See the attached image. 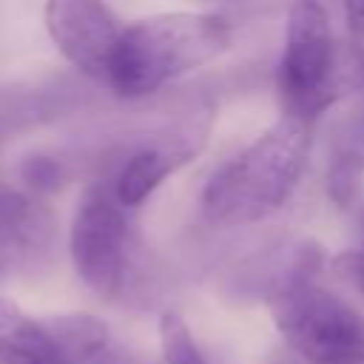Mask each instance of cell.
Listing matches in <instances>:
<instances>
[{"label":"cell","instance_id":"obj_4","mask_svg":"<svg viewBox=\"0 0 364 364\" xmlns=\"http://www.w3.org/2000/svg\"><path fill=\"white\" fill-rule=\"evenodd\" d=\"M284 344L310 364H364V316L318 282H304L270 304Z\"/></svg>","mask_w":364,"mask_h":364},{"label":"cell","instance_id":"obj_5","mask_svg":"<svg viewBox=\"0 0 364 364\" xmlns=\"http://www.w3.org/2000/svg\"><path fill=\"white\" fill-rule=\"evenodd\" d=\"M125 205L114 196L111 182L82 191L71 230L68 253L82 284L100 299H122L134 270V230Z\"/></svg>","mask_w":364,"mask_h":364},{"label":"cell","instance_id":"obj_14","mask_svg":"<svg viewBox=\"0 0 364 364\" xmlns=\"http://www.w3.org/2000/svg\"><path fill=\"white\" fill-rule=\"evenodd\" d=\"M333 270L341 282H347L350 287H355L358 293H364V247H353L338 253L333 262Z\"/></svg>","mask_w":364,"mask_h":364},{"label":"cell","instance_id":"obj_13","mask_svg":"<svg viewBox=\"0 0 364 364\" xmlns=\"http://www.w3.org/2000/svg\"><path fill=\"white\" fill-rule=\"evenodd\" d=\"M333 165L344 168V171H350L355 176L364 171V114L358 119H353V125H350V131H347V136L341 142V151H338Z\"/></svg>","mask_w":364,"mask_h":364},{"label":"cell","instance_id":"obj_1","mask_svg":"<svg viewBox=\"0 0 364 364\" xmlns=\"http://www.w3.org/2000/svg\"><path fill=\"white\" fill-rule=\"evenodd\" d=\"M310 159V122L279 117L250 145L222 162L205 191L202 213L216 228H242L282 210Z\"/></svg>","mask_w":364,"mask_h":364},{"label":"cell","instance_id":"obj_6","mask_svg":"<svg viewBox=\"0 0 364 364\" xmlns=\"http://www.w3.org/2000/svg\"><path fill=\"white\" fill-rule=\"evenodd\" d=\"M43 20L57 51L88 80L108 85L122 34L111 6L105 0H46Z\"/></svg>","mask_w":364,"mask_h":364},{"label":"cell","instance_id":"obj_9","mask_svg":"<svg viewBox=\"0 0 364 364\" xmlns=\"http://www.w3.org/2000/svg\"><path fill=\"white\" fill-rule=\"evenodd\" d=\"M185 136H173L171 142H156V145H145L134 154H128V159L119 165L117 176L111 179L114 196L125 205V208H136L142 205L176 168H182L199 148V142Z\"/></svg>","mask_w":364,"mask_h":364},{"label":"cell","instance_id":"obj_10","mask_svg":"<svg viewBox=\"0 0 364 364\" xmlns=\"http://www.w3.org/2000/svg\"><path fill=\"white\" fill-rule=\"evenodd\" d=\"M0 364H68L51 318H34L0 299Z\"/></svg>","mask_w":364,"mask_h":364},{"label":"cell","instance_id":"obj_7","mask_svg":"<svg viewBox=\"0 0 364 364\" xmlns=\"http://www.w3.org/2000/svg\"><path fill=\"white\" fill-rule=\"evenodd\" d=\"M57 222L37 193L0 182V273L31 270L54 245Z\"/></svg>","mask_w":364,"mask_h":364},{"label":"cell","instance_id":"obj_15","mask_svg":"<svg viewBox=\"0 0 364 364\" xmlns=\"http://www.w3.org/2000/svg\"><path fill=\"white\" fill-rule=\"evenodd\" d=\"M344 23H347L350 46L364 40V0H344Z\"/></svg>","mask_w":364,"mask_h":364},{"label":"cell","instance_id":"obj_11","mask_svg":"<svg viewBox=\"0 0 364 364\" xmlns=\"http://www.w3.org/2000/svg\"><path fill=\"white\" fill-rule=\"evenodd\" d=\"M159 347H162V364H210L199 350L196 338L191 336V327L176 313H162Z\"/></svg>","mask_w":364,"mask_h":364},{"label":"cell","instance_id":"obj_2","mask_svg":"<svg viewBox=\"0 0 364 364\" xmlns=\"http://www.w3.org/2000/svg\"><path fill=\"white\" fill-rule=\"evenodd\" d=\"M233 31L225 17L202 11H168L122 28L108 88L125 100H142L162 85L213 63L230 48Z\"/></svg>","mask_w":364,"mask_h":364},{"label":"cell","instance_id":"obj_16","mask_svg":"<svg viewBox=\"0 0 364 364\" xmlns=\"http://www.w3.org/2000/svg\"><path fill=\"white\" fill-rule=\"evenodd\" d=\"M350 48H353V57H355V65H358V80L364 82V40H358Z\"/></svg>","mask_w":364,"mask_h":364},{"label":"cell","instance_id":"obj_12","mask_svg":"<svg viewBox=\"0 0 364 364\" xmlns=\"http://www.w3.org/2000/svg\"><path fill=\"white\" fill-rule=\"evenodd\" d=\"M20 176L23 182L34 191V193H46V191H54L63 179L60 173V162L51 159V156H28L20 168Z\"/></svg>","mask_w":364,"mask_h":364},{"label":"cell","instance_id":"obj_8","mask_svg":"<svg viewBox=\"0 0 364 364\" xmlns=\"http://www.w3.org/2000/svg\"><path fill=\"white\" fill-rule=\"evenodd\" d=\"M324 262H327L324 247L318 242L313 239L287 242V245L270 247L267 253L247 259L233 276V290L239 296L264 299L270 304L284 290L304 284V282H316Z\"/></svg>","mask_w":364,"mask_h":364},{"label":"cell","instance_id":"obj_3","mask_svg":"<svg viewBox=\"0 0 364 364\" xmlns=\"http://www.w3.org/2000/svg\"><path fill=\"white\" fill-rule=\"evenodd\" d=\"M276 91L282 114L301 122H313L338 94L333 28L318 0H296L290 6Z\"/></svg>","mask_w":364,"mask_h":364}]
</instances>
